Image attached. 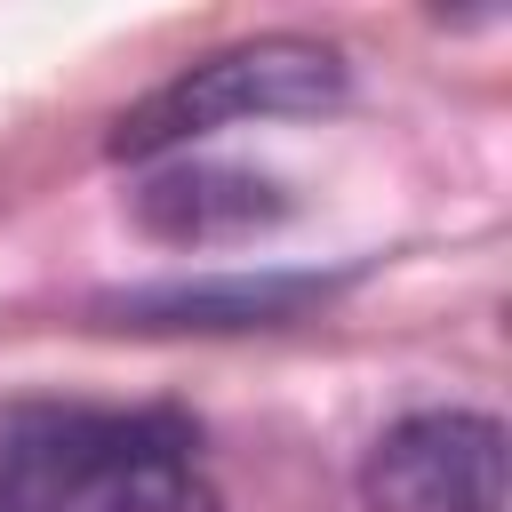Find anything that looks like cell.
<instances>
[{
    "label": "cell",
    "mask_w": 512,
    "mask_h": 512,
    "mask_svg": "<svg viewBox=\"0 0 512 512\" xmlns=\"http://www.w3.org/2000/svg\"><path fill=\"white\" fill-rule=\"evenodd\" d=\"M48 512H224L216 488L192 464V440H144L48 496Z\"/></svg>",
    "instance_id": "5"
},
{
    "label": "cell",
    "mask_w": 512,
    "mask_h": 512,
    "mask_svg": "<svg viewBox=\"0 0 512 512\" xmlns=\"http://www.w3.org/2000/svg\"><path fill=\"white\" fill-rule=\"evenodd\" d=\"M344 96V56L328 40L304 32H264L240 48H216L200 64H184L176 80H160L136 112H120L112 128V160H160L192 136L240 128V120H280V112H320Z\"/></svg>",
    "instance_id": "1"
},
{
    "label": "cell",
    "mask_w": 512,
    "mask_h": 512,
    "mask_svg": "<svg viewBox=\"0 0 512 512\" xmlns=\"http://www.w3.org/2000/svg\"><path fill=\"white\" fill-rule=\"evenodd\" d=\"M320 296H328V280H312V272H256V280L240 272V280L136 288V296H112V312H120V328H272Z\"/></svg>",
    "instance_id": "4"
},
{
    "label": "cell",
    "mask_w": 512,
    "mask_h": 512,
    "mask_svg": "<svg viewBox=\"0 0 512 512\" xmlns=\"http://www.w3.org/2000/svg\"><path fill=\"white\" fill-rule=\"evenodd\" d=\"M368 512H504V424L480 408H416L368 448Z\"/></svg>",
    "instance_id": "2"
},
{
    "label": "cell",
    "mask_w": 512,
    "mask_h": 512,
    "mask_svg": "<svg viewBox=\"0 0 512 512\" xmlns=\"http://www.w3.org/2000/svg\"><path fill=\"white\" fill-rule=\"evenodd\" d=\"M288 200L272 176L256 168H224V160H176L136 192V224L176 240V248H208V240H240L256 224H272Z\"/></svg>",
    "instance_id": "3"
},
{
    "label": "cell",
    "mask_w": 512,
    "mask_h": 512,
    "mask_svg": "<svg viewBox=\"0 0 512 512\" xmlns=\"http://www.w3.org/2000/svg\"><path fill=\"white\" fill-rule=\"evenodd\" d=\"M0 512H24V504H8V496H0Z\"/></svg>",
    "instance_id": "6"
}]
</instances>
